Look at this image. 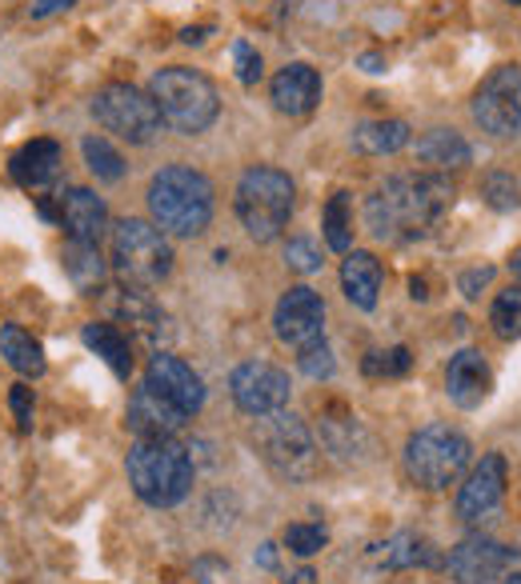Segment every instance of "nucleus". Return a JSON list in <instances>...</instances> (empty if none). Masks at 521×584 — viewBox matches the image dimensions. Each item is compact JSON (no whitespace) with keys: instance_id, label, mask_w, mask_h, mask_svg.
<instances>
[{"instance_id":"nucleus-1","label":"nucleus","mask_w":521,"mask_h":584,"mask_svg":"<svg viewBox=\"0 0 521 584\" xmlns=\"http://www.w3.org/2000/svg\"><path fill=\"white\" fill-rule=\"evenodd\" d=\"M454 184L442 172H401L377 184L374 196L365 201V225L389 245L418 240L454 209Z\"/></svg>"},{"instance_id":"nucleus-2","label":"nucleus","mask_w":521,"mask_h":584,"mask_svg":"<svg viewBox=\"0 0 521 584\" xmlns=\"http://www.w3.org/2000/svg\"><path fill=\"white\" fill-rule=\"evenodd\" d=\"M129 484L148 508H173L193 493L197 464L177 437H136L129 449Z\"/></svg>"},{"instance_id":"nucleus-3","label":"nucleus","mask_w":521,"mask_h":584,"mask_svg":"<svg viewBox=\"0 0 521 584\" xmlns=\"http://www.w3.org/2000/svg\"><path fill=\"white\" fill-rule=\"evenodd\" d=\"M148 213L165 236H201L213 221V184L189 165H165L148 180Z\"/></svg>"},{"instance_id":"nucleus-4","label":"nucleus","mask_w":521,"mask_h":584,"mask_svg":"<svg viewBox=\"0 0 521 584\" xmlns=\"http://www.w3.org/2000/svg\"><path fill=\"white\" fill-rule=\"evenodd\" d=\"M148 97L157 104L160 121L169 124L173 133L181 136H197L204 133L209 124L221 113V97H217V85L197 68H160L148 80Z\"/></svg>"},{"instance_id":"nucleus-5","label":"nucleus","mask_w":521,"mask_h":584,"mask_svg":"<svg viewBox=\"0 0 521 584\" xmlns=\"http://www.w3.org/2000/svg\"><path fill=\"white\" fill-rule=\"evenodd\" d=\"M293 180L289 172L273 169V165H253V169L241 172L237 180V221L245 225V233L260 245H269L289 228V216H293Z\"/></svg>"},{"instance_id":"nucleus-6","label":"nucleus","mask_w":521,"mask_h":584,"mask_svg":"<svg viewBox=\"0 0 521 584\" xmlns=\"http://www.w3.org/2000/svg\"><path fill=\"white\" fill-rule=\"evenodd\" d=\"M109 252H113V269L117 277L133 289H153L173 272V245L169 236L160 233L148 221L125 216L109 228Z\"/></svg>"},{"instance_id":"nucleus-7","label":"nucleus","mask_w":521,"mask_h":584,"mask_svg":"<svg viewBox=\"0 0 521 584\" xmlns=\"http://www.w3.org/2000/svg\"><path fill=\"white\" fill-rule=\"evenodd\" d=\"M253 445L260 449L265 464L285 481H309L318 472V445L301 416L289 408L253 416Z\"/></svg>"},{"instance_id":"nucleus-8","label":"nucleus","mask_w":521,"mask_h":584,"mask_svg":"<svg viewBox=\"0 0 521 584\" xmlns=\"http://www.w3.org/2000/svg\"><path fill=\"white\" fill-rule=\"evenodd\" d=\"M469 440L450 425H425L418 428L413 437L406 440V472L409 481L421 484V488H450V484L469 469Z\"/></svg>"},{"instance_id":"nucleus-9","label":"nucleus","mask_w":521,"mask_h":584,"mask_svg":"<svg viewBox=\"0 0 521 584\" xmlns=\"http://www.w3.org/2000/svg\"><path fill=\"white\" fill-rule=\"evenodd\" d=\"M92 116L104 133L121 136L129 145H148L165 124L148 89H136V85H104L92 97Z\"/></svg>"},{"instance_id":"nucleus-10","label":"nucleus","mask_w":521,"mask_h":584,"mask_svg":"<svg viewBox=\"0 0 521 584\" xmlns=\"http://www.w3.org/2000/svg\"><path fill=\"white\" fill-rule=\"evenodd\" d=\"M469 113L481 124V133L498 136V141L521 136V68L518 65L494 68V72L477 85Z\"/></svg>"},{"instance_id":"nucleus-11","label":"nucleus","mask_w":521,"mask_h":584,"mask_svg":"<svg viewBox=\"0 0 521 584\" xmlns=\"http://www.w3.org/2000/svg\"><path fill=\"white\" fill-rule=\"evenodd\" d=\"M229 393H233V405L245 416H265L277 413V408H289V372L269 364V360H245L233 369L229 377Z\"/></svg>"},{"instance_id":"nucleus-12","label":"nucleus","mask_w":521,"mask_h":584,"mask_svg":"<svg viewBox=\"0 0 521 584\" xmlns=\"http://www.w3.org/2000/svg\"><path fill=\"white\" fill-rule=\"evenodd\" d=\"M273 333H277L281 345H289L297 352L321 345L325 340V301H321V292H313L309 284H293L277 301Z\"/></svg>"},{"instance_id":"nucleus-13","label":"nucleus","mask_w":521,"mask_h":584,"mask_svg":"<svg viewBox=\"0 0 521 584\" xmlns=\"http://www.w3.org/2000/svg\"><path fill=\"white\" fill-rule=\"evenodd\" d=\"M506 481H510L506 457L501 452L481 457V464H474V472L465 476L462 493H457V517L469 520V525L489 520L501 508V501H506Z\"/></svg>"},{"instance_id":"nucleus-14","label":"nucleus","mask_w":521,"mask_h":584,"mask_svg":"<svg viewBox=\"0 0 521 584\" xmlns=\"http://www.w3.org/2000/svg\"><path fill=\"white\" fill-rule=\"evenodd\" d=\"M145 384L157 396H165L173 408H181L189 420L204 408V381L181 357H173V352H153L148 357Z\"/></svg>"},{"instance_id":"nucleus-15","label":"nucleus","mask_w":521,"mask_h":584,"mask_svg":"<svg viewBox=\"0 0 521 584\" xmlns=\"http://www.w3.org/2000/svg\"><path fill=\"white\" fill-rule=\"evenodd\" d=\"M513 564V549L498 544L494 537H465L450 561H445V573L454 584H494L506 576V569Z\"/></svg>"},{"instance_id":"nucleus-16","label":"nucleus","mask_w":521,"mask_h":584,"mask_svg":"<svg viewBox=\"0 0 521 584\" xmlns=\"http://www.w3.org/2000/svg\"><path fill=\"white\" fill-rule=\"evenodd\" d=\"M57 221L68 233V240H80V245H101V236L109 233V209L92 189L60 192Z\"/></svg>"},{"instance_id":"nucleus-17","label":"nucleus","mask_w":521,"mask_h":584,"mask_svg":"<svg viewBox=\"0 0 521 584\" xmlns=\"http://www.w3.org/2000/svg\"><path fill=\"white\" fill-rule=\"evenodd\" d=\"M273 109L285 116H306L321 104V72L306 60L285 65L269 85Z\"/></svg>"},{"instance_id":"nucleus-18","label":"nucleus","mask_w":521,"mask_h":584,"mask_svg":"<svg viewBox=\"0 0 521 584\" xmlns=\"http://www.w3.org/2000/svg\"><path fill=\"white\" fill-rule=\"evenodd\" d=\"M185 425H189V416L181 408H173L165 396L153 393L148 384H141L129 396V428H133L136 437H177Z\"/></svg>"},{"instance_id":"nucleus-19","label":"nucleus","mask_w":521,"mask_h":584,"mask_svg":"<svg viewBox=\"0 0 521 584\" xmlns=\"http://www.w3.org/2000/svg\"><path fill=\"white\" fill-rule=\"evenodd\" d=\"M489 364L481 352L474 349H462L454 360H450V369H445V393L454 401L457 408H477L481 401L489 396Z\"/></svg>"},{"instance_id":"nucleus-20","label":"nucleus","mask_w":521,"mask_h":584,"mask_svg":"<svg viewBox=\"0 0 521 584\" xmlns=\"http://www.w3.org/2000/svg\"><path fill=\"white\" fill-rule=\"evenodd\" d=\"M60 165H65L60 145L57 141H48V136H41V141H29L24 148L12 153L9 172L16 184H24V189H45V184H53V180L60 177Z\"/></svg>"},{"instance_id":"nucleus-21","label":"nucleus","mask_w":521,"mask_h":584,"mask_svg":"<svg viewBox=\"0 0 521 584\" xmlns=\"http://www.w3.org/2000/svg\"><path fill=\"white\" fill-rule=\"evenodd\" d=\"M341 289L350 296L353 308H377V292H381V260L365 248H353L341 260Z\"/></svg>"},{"instance_id":"nucleus-22","label":"nucleus","mask_w":521,"mask_h":584,"mask_svg":"<svg viewBox=\"0 0 521 584\" xmlns=\"http://www.w3.org/2000/svg\"><path fill=\"white\" fill-rule=\"evenodd\" d=\"M117 313L125 316L129 328H136V333H141V340H145L148 349H157L160 337H169V328H165V313H160L157 304L148 301L145 289H133V284H125V289H121V296H117Z\"/></svg>"},{"instance_id":"nucleus-23","label":"nucleus","mask_w":521,"mask_h":584,"mask_svg":"<svg viewBox=\"0 0 521 584\" xmlns=\"http://www.w3.org/2000/svg\"><path fill=\"white\" fill-rule=\"evenodd\" d=\"M80 340H85L117 377H125L129 381V372H133V340H129V333H121L117 325H104V321H92V325L80 328Z\"/></svg>"},{"instance_id":"nucleus-24","label":"nucleus","mask_w":521,"mask_h":584,"mask_svg":"<svg viewBox=\"0 0 521 584\" xmlns=\"http://www.w3.org/2000/svg\"><path fill=\"white\" fill-rule=\"evenodd\" d=\"M409 124L406 121H362L350 133V145L362 153V157H393L409 145Z\"/></svg>"},{"instance_id":"nucleus-25","label":"nucleus","mask_w":521,"mask_h":584,"mask_svg":"<svg viewBox=\"0 0 521 584\" xmlns=\"http://www.w3.org/2000/svg\"><path fill=\"white\" fill-rule=\"evenodd\" d=\"M418 157L433 169H465L474 160V148L457 128H430L425 136H418Z\"/></svg>"},{"instance_id":"nucleus-26","label":"nucleus","mask_w":521,"mask_h":584,"mask_svg":"<svg viewBox=\"0 0 521 584\" xmlns=\"http://www.w3.org/2000/svg\"><path fill=\"white\" fill-rule=\"evenodd\" d=\"M65 272H68V281L77 284L80 292L101 289L104 272H109V265H104V257H101V245H80V240H68Z\"/></svg>"},{"instance_id":"nucleus-27","label":"nucleus","mask_w":521,"mask_h":584,"mask_svg":"<svg viewBox=\"0 0 521 584\" xmlns=\"http://www.w3.org/2000/svg\"><path fill=\"white\" fill-rule=\"evenodd\" d=\"M0 352L21 377H41L45 372V349L33 340V333H24L21 325L0 328Z\"/></svg>"},{"instance_id":"nucleus-28","label":"nucleus","mask_w":521,"mask_h":584,"mask_svg":"<svg viewBox=\"0 0 521 584\" xmlns=\"http://www.w3.org/2000/svg\"><path fill=\"white\" fill-rule=\"evenodd\" d=\"M80 153H85V165H89L92 177L104 180V184H117V180L125 177V157H121L104 136H97V133L85 136V141H80Z\"/></svg>"},{"instance_id":"nucleus-29","label":"nucleus","mask_w":521,"mask_h":584,"mask_svg":"<svg viewBox=\"0 0 521 584\" xmlns=\"http://www.w3.org/2000/svg\"><path fill=\"white\" fill-rule=\"evenodd\" d=\"M430 540L418 537V532H397L381 544V564L386 569H413V564H430Z\"/></svg>"},{"instance_id":"nucleus-30","label":"nucleus","mask_w":521,"mask_h":584,"mask_svg":"<svg viewBox=\"0 0 521 584\" xmlns=\"http://www.w3.org/2000/svg\"><path fill=\"white\" fill-rule=\"evenodd\" d=\"M321 228H325V245L333 252H350L353 245V221H350V192H333L325 204V216H321Z\"/></svg>"},{"instance_id":"nucleus-31","label":"nucleus","mask_w":521,"mask_h":584,"mask_svg":"<svg viewBox=\"0 0 521 584\" xmlns=\"http://www.w3.org/2000/svg\"><path fill=\"white\" fill-rule=\"evenodd\" d=\"M489 325L501 340H518L521 337V284L501 289L489 304Z\"/></svg>"},{"instance_id":"nucleus-32","label":"nucleus","mask_w":521,"mask_h":584,"mask_svg":"<svg viewBox=\"0 0 521 584\" xmlns=\"http://www.w3.org/2000/svg\"><path fill=\"white\" fill-rule=\"evenodd\" d=\"M481 192H486L489 209H498V213H510V209H518V204H521L518 180H513L510 172H486V180H481Z\"/></svg>"},{"instance_id":"nucleus-33","label":"nucleus","mask_w":521,"mask_h":584,"mask_svg":"<svg viewBox=\"0 0 521 584\" xmlns=\"http://www.w3.org/2000/svg\"><path fill=\"white\" fill-rule=\"evenodd\" d=\"M285 265L293 272H301V277H313V272H321V248L318 240H309V236H293L289 245H285Z\"/></svg>"},{"instance_id":"nucleus-34","label":"nucleus","mask_w":521,"mask_h":584,"mask_svg":"<svg viewBox=\"0 0 521 584\" xmlns=\"http://www.w3.org/2000/svg\"><path fill=\"white\" fill-rule=\"evenodd\" d=\"M329 544V532L321 525H289L285 528V549L297 557H313Z\"/></svg>"},{"instance_id":"nucleus-35","label":"nucleus","mask_w":521,"mask_h":584,"mask_svg":"<svg viewBox=\"0 0 521 584\" xmlns=\"http://www.w3.org/2000/svg\"><path fill=\"white\" fill-rule=\"evenodd\" d=\"M297 364H301V372H306L309 381H329V377L337 372V360H333V352H329L325 340L301 352V357H297Z\"/></svg>"},{"instance_id":"nucleus-36","label":"nucleus","mask_w":521,"mask_h":584,"mask_svg":"<svg viewBox=\"0 0 521 584\" xmlns=\"http://www.w3.org/2000/svg\"><path fill=\"white\" fill-rule=\"evenodd\" d=\"M413 357L409 349H389V352H369L365 360V372H377V377H406Z\"/></svg>"},{"instance_id":"nucleus-37","label":"nucleus","mask_w":521,"mask_h":584,"mask_svg":"<svg viewBox=\"0 0 521 584\" xmlns=\"http://www.w3.org/2000/svg\"><path fill=\"white\" fill-rule=\"evenodd\" d=\"M233 68H237V80L241 85H257L260 80V53L257 48L250 45V41H245V36H241V41H233Z\"/></svg>"},{"instance_id":"nucleus-38","label":"nucleus","mask_w":521,"mask_h":584,"mask_svg":"<svg viewBox=\"0 0 521 584\" xmlns=\"http://www.w3.org/2000/svg\"><path fill=\"white\" fill-rule=\"evenodd\" d=\"M489 281H494V269H469V272H462V281H457V289H462V296L465 301H477L481 296V289H489Z\"/></svg>"},{"instance_id":"nucleus-39","label":"nucleus","mask_w":521,"mask_h":584,"mask_svg":"<svg viewBox=\"0 0 521 584\" xmlns=\"http://www.w3.org/2000/svg\"><path fill=\"white\" fill-rule=\"evenodd\" d=\"M9 401H12V413H16V425H21V428H33V389L16 384Z\"/></svg>"},{"instance_id":"nucleus-40","label":"nucleus","mask_w":521,"mask_h":584,"mask_svg":"<svg viewBox=\"0 0 521 584\" xmlns=\"http://www.w3.org/2000/svg\"><path fill=\"white\" fill-rule=\"evenodd\" d=\"M73 4H77V0H33V21H45V16L73 9Z\"/></svg>"},{"instance_id":"nucleus-41","label":"nucleus","mask_w":521,"mask_h":584,"mask_svg":"<svg viewBox=\"0 0 521 584\" xmlns=\"http://www.w3.org/2000/svg\"><path fill=\"white\" fill-rule=\"evenodd\" d=\"M213 33V24H201V29H185L181 33V41L185 45H204V36Z\"/></svg>"},{"instance_id":"nucleus-42","label":"nucleus","mask_w":521,"mask_h":584,"mask_svg":"<svg viewBox=\"0 0 521 584\" xmlns=\"http://www.w3.org/2000/svg\"><path fill=\"white\" fill-rule=\"evenodd\" d=\"M357 65H362L365 72H386V57H377V53H365Z\"/></svg>"},{"instance_id":"nucleus-43","label":"nucleus","mask_w":521,"mask_h":584,"mask_svg":"<svg viewBox=\"0 0 521 584\" xmlns=\"http://www.w3.org/2000/svg\"><path fill=\"white\" fill-rule=\"evenodd\" d=\"M257 564H260V569H273V564H277V549H273V544H260Z\"/></svg>"},{"instance_id":"nucleus-44","label":"nucleus","mask_w":521,"mask_h":584,"mask_svg":"<svg viewBox=\"0 0 521 584\" xmlns=\"http://www.w3.org/2000/svg\"><path fill=\"white\" fill-rule=\"evenodd\" d=\"M289 584H318V573H313V569H297V573L289 576Z\"/></svg>"},{"instance_id":"nucleus-45","label":"nucleus","mask_w":521,"mask_h":584,"mask_svg":"<svg viewBox=\"0 0 521 584\" xmlns=\"http://www.w3.org/2000/svg\"><path fill=\"white\" fill-rule=\"evenodd\" d=\"M409 292H413V301H425V296H430L421 281H409Z\"/></svg>"},{"instance_id":"nucleus-46","label":"nucleus","mask_w":521,"mask_h":584,"mask_svg":"<svg viewBox=\"0 0 521 584\" xmlns=\"http://www.w3.org/2000/svg\"><path fill=\"white\" fill-rule=\"evenodd\" d=\"M510 269H513V277H518V281H521V248L510 257Z\"/></svg>"},{"instance_id":"nucleus-47","label":"nucleus","mask_w":521,"mask_h":584,"mask_svg":"<svg viewBox=\"0 0 521 584\" xmlns=\"http://www.w3.org/2000/svg\"><path fill=\"white\" fill-rule=\"evenodd\" d=\"M506 584H521V573H518V576H510V581H506Z\"/></svg>"},{"instance_id":"nucleus-48","label":"nucleus","mask_w":521,"mask_h":584,"mask_svg":"<svg viewBox=\"0 0 521 584\" xmlns=\"http://www.w3.org/2000/svg\"><path fill=\"white\" fill-rule=\"evenodd\" d=\"M510 4H521V0H510Z\"/></svg>"}]
</instances>
